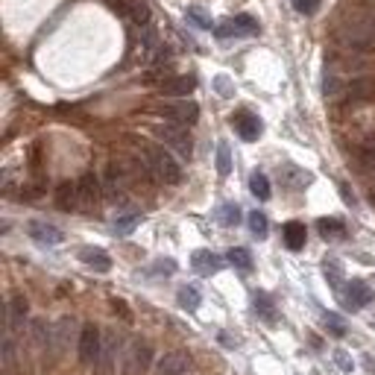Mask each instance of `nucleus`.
I'll return each instance as SVG.
<instances>
[{
    "mask_svg": "<svg viewBox=\"0 0 375 375\" xmlns=\"http://www.w3.org/2000/svg\"><path fill=\"white\" fill-rule=\"evenodd\" d=\"M152 273H176V261L168 258V261H159L156 267H152Z\"/></svg>",
    "mask_w": 375,
    "mask_h": 375,
    "instance_id": "34",
    "label": "nucleus"
},
{
    "mask_svg": "<svg viewBox=\"0 0 375 375\" xmlns=\"http://www.w3.org/2000/svg\"><path fill=\"white\" fill-rule=\"evenodd\" d=\"M319 6H323V0H293V9L299 15H317Z\"/></svg>",
    "mask_w": 375,
    "mask_h": 375,
    "instance_id": "32",
    "label": "nucleus"
},
{
    "mask_svg": "<svg viewBox=\"0 0 375 375\" xmlns=\"http://www.w3.org/2000/svg\"><path fill=\"white\" fill-rule=\"evenodd\" d=\"M337 363H340V367H343V370H352V361L343 355V352H337Z\"/></svg>",
    "mask_w": 375,
    "mask_h": 375,
    "instance_id": "35",
    "label": "nucleus"
},
{
    "mask_svg": "<svg viewBox=\"0 0 375 375\" xmlns=\"http://www.w3.org/2000/svg\"><path fill=\"white\" fill-rule=\"evenodd\" d=\"M226 258H229V264H235L238 270H244V273L252 270V255H249V249H244V247L229 249V252H226Z\"/></svg>",
    "mask_w": 375,
    "mask_h": 375,
    "instance_id": "24",
    "label": "nucleus"
},
{
    "mask_svg": "<svg viewBox=\"0 0 375 375\" xmlns=\"http://www.w3.org/2000/svg\"><path fill=\"white\" fill-rule=\"evenodd\" d=\"M71 337H73V319H59V326L53 328V349L56 352L68 349Z\"/></svg>",
    "mask_w": 375,
    "mask_h": 375,
    "instance_id": "19",
    "label": "nucleus"
},
{
    "mask_svg": "<svg viewBox=\"0 0 375 375\" xmlns=\"http://www.w3.org/2000/svg\"><path fill=\"white\" fill-rule=\"evenodd\" d=\"M30 231V238L36 240V244H44V247H56L65 240V235L56 229V226H50V223H41V220H32V223L27 226Z\"/></svg>",
    "mask_w": 375,
    "mask_h": 375,
    "instance_id": "11",
    "label": "nucleus"
},
{
    "mask_svg": "<svg viewBox=\"0 0 375 375\" xmlns=\"http://www.w3.org/2000/svg\"><path fill=\"white\" fill-rule=\"evenodd\" d=\"M375 97V82L372 80H352L349 85H346V100L349 103H367V100H372Z\"/></svg>",
    "mask_w": 375,
    "mask_h": 375,
    "instance_id": "17",
    "label": "nucleus"
},
{
    "mask_svg": "<svg viewBox=\"0 0 375 375\" xmlns=\"http://www.w3.org/2000/svg\"><path fill=\"white\" fill-rule=\"evenodd\" d=\"M343 302L352 308V311H358V308L370 305V302H372V291H370V284H367V282H361V279H352V282L346 284Z\"/></svg>",
    "mask_w": 375,
    "mask_h": 375,
    "instance_id": "12",
    "label": "nucleus"
},
{
    "mask_svg": "<svg viewBox=\"0 0 375 375\" xmlns=\"http://www.w3.org/2000/svg\"><path fill=\"white\" fill-rule=\"evenodd\" d=\"M231 126H235V132L244 141H258L261 138V117L258 115H252V112H238V115H231Z\"/></svg>",
    "mask_w": 375,
    "mask_h": 375,
    "instance_id": "10",
    "label": "nucleus"
},
{
    "mask_svg": "<svg viewBox=\"0 0 375 375\" xmlns=\"http://www.w3.org/2000/svg\"><path fill=\"white\" fill-rule=\"evenodd\" d=\"M141 159H144L150 176L161 185H179L182 182V164L173 159L168 147L159 144H141Z\"/></svg>",
    "mask_w": 375,
    "mask_h": 375,
    "instance_id": "1",
    "label": "nucleus"
},
{
    "mask_svg": "<svg viewBox=\"0 0 375 375\" xmlns=\"http://www.w3.org/2000/svg\"><path fill=\"white\" fill-rule=\"evenodd\" d=\"M217 173H220V176H229V173H231L229 144H217Z\"/></svg>",
    "mask_w": 375,
    "mask_h": 375,
    "instance_id": "30",
    "label": "nucleus"
},
{
    "mask_svg": "<svg viewBox=\"0 0 375 375\" xmlns=\"http://www.w3.org/2000/svg\"><path fill=\"white\" fill-rule=\"evenodd\" d=\"M179 305L185 308V311H196L200 308V302H203V293H200V288H194V284H185V288H179Z\"/></svg>",
    "mask_w": 375,
    "mask_h": 375,
    "instance_id": "21",
    "label": "nucleus"
},
{
    "mask_svg": "<svg viewBox=\"0 0 375 375\" xmlns=\"http://www.w3.org/2000/svg\"><path fill=\"white\" fill-rule=\"evenodd\" d=\"M317 229H319V235H323V238H343L346 235L343 220H334V217H323L317 223Z\"/></svg>",
    "mask_w": 375,
    "mask_h": 375,
    "instance_id": "22",
    "label": "nucleus"
},
{
    "mask_svg": "<svg viewBox=\"0 0 375 375\" xmlns=\"http://www.w3.org/2000/svg\"><path fill=\"white\" fill-rule=\"evenodd\" d=\"M100 352H103V334L97 326H85L80 332V361L85 367H97L100 361Z\"/></svg>",
    "mask_w": 375,
    "mask_h": 375,
    "instance_id": "6",
    "label": "nucleus"
},
{
    "mask_svg": "<svg viewBox=\"0 0 375 375\" xmlns=\"http://www.w3.org/2000/svg\"><path fill=\"white\" fill-rule=\"evenodd\" d=\"M188 21H191V24H196L200 30H214L212 15H208L205 9H200V6H188Z\"/></svg>",
    "mask_w": 375,
    "mask_h": 375,
    "instance_id": "28",
    "label": "nucleus"
},
{
    "mask_svg": "<svg viewBox=\"0 0 375 375\" xmlns=\"http://www.w3.org/2000/svg\"><path fill=\"white\" fill-rule=\"evenodd\" d=\"M156 112L164 117V120H170V124H182V126H191L196 124V117H200V106H196L194 100H176V103H161Z\"/></svg>",
    "mask_w": 375,
    "mask_h": 375,
    "instance_id": "4",
    "label": "nucleus"
},
{
    "mask_svg": "<svg viewBox=\"0 0 375 375\" xmlns=\"http://www.w3.org/2000/svg\"><path fill=\"white\" fill-rule=\"evenodd\" d=\"M255 314H261L264 319H267V323H275V305H273V299L267 293H255Z\"/></svg>",
    "mask_w": 375,
    "mask_h": 375,
    "instance_id": "25",
    "label": "nucleus"
},
{
    "mask_svg": "<svg viewBox=\"0 0 375 375\" xmlns=\"http://www.w3.org/2000/svg\"><path fill=\"white\" fill-rule=\"evenodd\" d=\"M258 21L252 15H235V18H226L220 21V24L214 27V36L217 38H240V36H258Z\"/></svg>",
    "mask_w": 375,
    "mask_h": 375,
    "instance_id": "5",
    "label": "nucleus"
},
{
    "mask_svg": "<svg viewBox=\"0 0 375 375\" xmlns=\"http://www.w3.org/2000/svg\"><path fill=\"white\" fill-rule=\"evenodd\" d=\"M152 363V346L147 340H132L124 352V375H147Z\"/></svg>",
    "mask_w": 375,
    "mask_h": 375,
    "instance_id": "3",
    "label": "nucleus"
},
{
    "mask_svg": "<svg viewBox=\"0 0 375 375\" xmlns=\"http://www.w3.org/2000/svg\"><path fill=\"white\" fill-rule=\"evenodd\" d=\"M80 261L85 264V267L97 270V273H109V270H112V258H109V252L94 249V247L80 249Z\"/></svg>",
    "mask_w": 375,
    "mask_h": 375,
    "instance_id": "16",
    "label": "nucleus"
},
{
    "mask_svg": "<svg viewBox=\"0 0 375 375\" xmlns=\"http://www.w3.org/2000/svg\"><path fill=\"white\" fill-rule=\"evenodd\" d=\"M191 267L200 275H214V273H220V267H223V258L214 255V252H208V249H196L194 258H191Z\"/></svg>",
    "mask_w": 375,
    "mask_h": 375,
    "instance_id": "13",
    "label": "nucleus"
},
{
    "mask_svg": "<svg viewBox=\"0 0 375 375\" xmlns=\"http://www.w3.org/2000/svg\"><path fill=\"white\" fill-rule=\"evenodd\" d=\"M326 279L332 282V288L334 291H340V282H343V270H340V264L337 261H326Z\"/></svg>",
    "mask_w": 375,
    "mask_h": 375,
    "instance_id": "31",
    "label": "nucleus"
},
{
    "mask_svg": "<svg viewBox=\"0 0 375 375\" xmlns=\"http://www.w3.org/2000/svg\"><path fill=\"white\" fill-rule=\"evenodd\" d=\"M188 370H191V355L185 349H173L159 361L156 375H188Z\"/></svg>",
    "mask_w": 375,
    "mask_h": 375,
    "instance_id": "9",
    "label": "nucleus"
},
{
    "mask_svg": "<svg viewBox=\"0 0 375 375\" xmlns=\"http://www.w3.org/2000/svg\"><path fill=\"white\" fill-rule=\"evenodd\" d=\"M80 212H94L97 205H100V200H103V182L97 179L94 173H85L80 182Z\"/></svg>",
    "mask_w": 375,
    "mask_h": 375,
    "instance_id": "7",
    "label": "nucleus"
},
{
    "mask_svg": "<svg viewBox=\"0 0 375 375\" xmlns=\"http://www.w3.org/2000/svg\"><path fill=\"white\" fill-rule=\"evenodd\" d=\"M152 132H156V138L161 141L164 147H170L173 152H179L182 159H191L194 156V141L191 135H188V126L182 124H156L152 126Z\"/></svg>",
    "mask_w": 375,
    "mask_h": 375,
    "instance_id": "2",
    "label": "nucleus"
},
{
    "mask_svg": "<svg viewBox=\"0 0 375 375\" xmlns=\"http://www.w3.org/2000/svg\"><path fill=\"white\" fill-rule=\"evenodd\" d=\"M249 191H252V196L255 200H261V203H267L270 200V179L264 176L261 170H255L249 176Z\"/></svg>",
    "mask_w": 375,
    "mask_h": 375,
    "instance_id": "20",
    "label": "nucleus"
},
{
    "mask_svg": "<svg viewBox=\"0 0 375 375\" xmlns=\"http://www.w3.org/2000/svg\"><path fill=\"white\" fill-rule=\"evenodd\" d=\"M217 220H220V223H223V226H238L240 223V208L235 205V203H226V205H220V212H217Z\"/></svg>",
    "mask_w": 375,
    "mask_h": 375,
    "instance_id": "26",
    "label": "nucleus"
},
{
    "mask_svg": "<svg viewBox=\"0 0 375 375\" xmlns=\"http://www.w3.org/2000/svg\"><path fill=\"white\" fill-rule=\"evenodd\" d=\"M24 317H27V299L24 296H15L12 305H9V334L15 332V326L24 323Z\"/></svg>",
    "mask_w": 375,
    "mask_h": 375,
    "instance_id": "23",
    "label": "nucleus"
},
{
    "mask_svg": "<svg viewBox=\"0 0 375 375\" xmlns=\"http://www.w3.org/2000/svg\"><path fill=\"white\" fill-rule=\"evenodd\" d=\"M305 238H308L305 223H299V220H291V223H284V247H288V249L299 252V249L305 247Z\"/></svg>",
    "mask_w": 375,
    "mask_h": 375,
    "instance_id": "18",
    "label": "nucleus"
},
{
    "mask_svg": "<svg viewBox=\"0 0 375 375\" xmlns=\"http://www.w3.org/2000/svg\"><path fill=\"white\" fill-rule=\"evenodd\" d=\"M196 88V76L194 73H179V76H168V80L159 82V91L164 97H176V100H182Z\"/></svg>",
    "mask_w": 375,
    "mask_h": 375,
    "instance_id": "8",
    "label": "nucleus"
},
{
    "mask_svg": "<svg viewBox=\"0 0 375 375\" xmlns=\"http://www.w3.org/2000/svg\"><path fill=\"white\" fill-rule=\"evenodd\" d=\"M249 229H252V235H255V238H267V231H270L267 214H264V212H252L249 214Z\"/></svg>",
    "mask_w": 375,
    "mask_h": 375,
    "instance_id": "29",
    "label": "nucleus"
},
{
    "mask_svg": "<svg viewBox=\"0 0 375 375\" xmlns=\"http://www.w3.org/2000/svg\"><path fill=\"white\" fill-rule=\"evenodd\" d=\"M138 223H141V214L138 212H126V214H120L115 220V231H117V235H129V231L135 229Z\"/></svg>",
    "mask_w": 375,
    "mask_h": 375,
    "instance_id": "27",
    "label": "nucleus"
},
{
    "mask_svg": "<svg viewBox=\"0 0 375 375\" xmlns=\"http://www.w3.org/2000/svg\"><path fill=\"white\" fill-rule=\"evenodd\" d=\"M323 319H326L328 332H332L334 337H343V334H346V323H343V319H340L337 314H323Z\"/></svg>",
    "mask_w": 375,
    "mask_h": 375,
    "instance_id": "33",
    "label": "nucleus"
},
{
    "mask_svg": "<svg viewBox=\"0 0 375 375\" xmlns=\"http://www.w3.org/2000/svg\"><path fill=\"white\" fill-rule=\"evenodd\" d=\"M56 205L62 212H80V185L76 182H62L56 191Z\"/></svg>",
    "mask_w": 375,
    "mask_h": 375,
    "instance_id": "15",
    "label": "nucleus"
},
{
    "mask_svg": "<svg viewBox=\"0 0 375 375\" xmlns=\"http://www.w3.org/2000/svg\"><path fill=\"white\" fill-rule=\"evenodd\" d=\"M115 363H117V337L106 334L103 337L100 361H97V370H100V375H115Z\"/></svg>",
    "mask_w": 375,
    "mask_h": 375,
    "instance_id": "14",
    "label": "nucleus"
}]
</instances>
